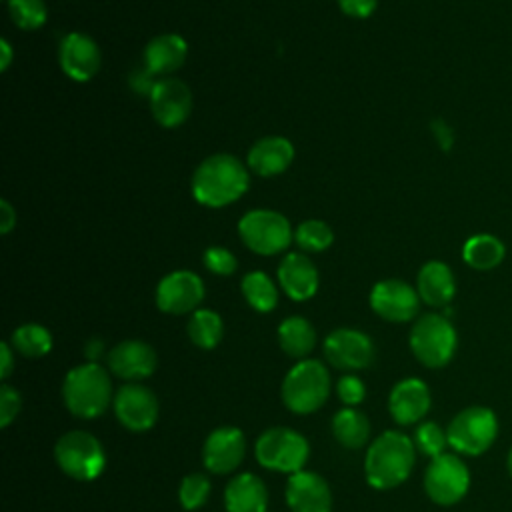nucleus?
<instances>
[{
	"instance_id": "obj_1",
	"label": "nucleus",
	"mask_w": 512,
	"mask_h": 512,
	"mask_svg": "<svg viewBox=\"0 0 512 512\" xmlns=\"http://www.w3.org/2000/svg\"><path fill=\"white\" fill-rule=\"evenodd\" d=\"M250 186L248 168L228 152L204 158L192 174V196L208 208H224L240 200Z\"/></svg>"
},
{
	"instance_id": "obj_2",
	"label": "nucleus",
	"mask_w": 512,
	"mask_h": 512,
	"mask_svg": "<svg viewBox=\"0 0 512 512\" xmlns=\"http://www.w3.org/2000/svg\"><path fill=\"white\" fill-rule=\"evenodd\" d=\"M416 460V446L410 436L398 430L382 432L364 458V474L370 486L390 490L408 480Z\"/></svg>"
},
{
	"instance_id": "obj_3",
	"label": "nucleus",
	"mask_w": 512,
	"mask_h": 512,
	"mask_svg": "<svg viewBox=\"0 0 512 512\" xmlns=\"http://www.w3.org/2000/svg\"><path fill=\"white\" fill-rule=\"evenodd\" d=\"M62 398L76 418H98L112 400V382L106 368L96 362L74 366L62 382Z\"/></svg>"
},
{
	"instance_id": "obj_4",
	"label": "nucleus",
	"mask_w": 512,
	"mask_h": 512,
	"mask_svg": "<svg viewBox=\"0 0 512 512\" xmlns=\"http://www.w3.org/2000/svg\"><path fill=\"white\" fill-rule=\"evenodd\" d=\"M330 394V372L314 358L298 360L282 382V402L294 414H312Z\"/></svg>"
},
{
	"instance_id": "obj_5",
	"label": "nucleus",
	"mask_w": 512,
	"mask_h": 512,
	"mask_svg": "<svg viewBox=\"0 0 512 512\" xmlns=\"http://www.w3.org/2000/svg\"><path fill=\"white\" fill-rule=\"evenodd\" d=\"M238 236L248 250L260 256H274L290 246L294 230L282 212L256 208L240 218Z\"/></svg>"
},
{
	"instance_id": "obj_6",
	"label": "nucleus",
	"mask_w": 512,
	"mask_h": 512,
	"mask_svg": "<svg viewBox=\"0 0 512 512\" xmlns=\"http://www.w3.org/2000/svg\"><path fill=\"white\" fill-rule=\"evenodd\" d=\"M58 468L80 482L94 480L106 466V452L96 436L86 430H70L62 434L54 446Z\"/></svg>"
},
{
	"instance_id": "obj_7",
	"label": "nucleus",
	"mask_w": 512,
	"mask_h": 512,
	"mask_svg": "<svg viewBox=\"0 0 512 512\" xmlns=\"http://www.w3.org/2000/svg\"><path fill=\"white\" fill-rule=\"evenodd\" d=\"M456 342V330L442 314H424L410 330L412 354L426 368L446 366L456 352Z\"/></svg>"
},
{
	"instance_id": "obj_8",
	"label": "nucleus",
	"mask_w": 512,
	"mask_h": 512,
	"mask_svg": "<svg viewBox=\"0 0 512 512\" xmlns=\"http://www.w3.org/2000/svg\"><path fill=\"white\" fill-rule=\"evenodd\" d=\"M254 454L260 466L274 472L294 474L304 470L310 446L300 432L286 426H276L258 436Z\"/></svg>"
},
{
	"instance_id": "obj_9",
	"label": "nucleus",
	"mask_w": 512,
	"mask_h": 512,
	"mask_svg": "<svg viewBox=\"0 0 512 512\" xmlns=\"http://www.w3.org/2000/svg\"><path fill=\"white\" fill-rule=\"evenodd\" d=\"M448 446L458 454L480 456L498 436L496 414L486 406H468L460 410L446 428Z\"/></svg>"
},
{
	"instance_id": "obj_10",
	"label": "nucleus",
	"mask_w": 512,
	"mask_h": 512,
	"mask_svg": "<svg viewBox=\"0 0 512 512\" xmlns=\"http://www.w3.org/2000/svg\"><path fill=\"white\" fill-rule=\"evenodd\" d=\"M470 486V470L460 456L444 452L430 460L424 472V490L440 506L460 502Z\"/></svg>"
},
{
	"instance_id": "obj_11",
	"label": "nucleus",
	"mask_w": 512,
	"mask_h": 512,
	"mask_svg": "<svg viewBox=\"0 0 512 512\" xmlns=\"http://www.w3.org/2000/svg\"><path fill=\"white\" fill-rule=\"evenodd\" d=\"M158 410L156 394L138 382L122 384L114 396V414L130 432L150 430L158 420Z\"/></svg>"
},
{
	"instance_id": "obj_12",
	"label": "nucleus",
	"mask_w": 512,
	"mask_h": 512,
	"mask_svg": "<svg viewBox=\"0 0 512 512\" xmlns=\"http://www.w3.org/2000/svg\"><path fill=\"white\" fill-rule=\"evenodd\" d=\"M374 344L368 334L354 328L332 330L324 340L326 360L344 372H356L368 368L374 360Z\"/></svg>"
},
{
	"instance_id": "obj_13",
	"label": "nucleus",
	"mask_w": 512,
	"mask_h": 512,
	"mask_svg": "<svg viewBox=\"0 0 512 512\" xmlns=\"http://www.w3.org/2000/svg\"><path fill=\"white\" fill-rule=\"evenodd\" d=\"M154 298L166 314H188L198 310L204 298V282L192 270H174L158 282Z\"/></svg>"
},
{
	"instance_id": "obj_14",
	"label": "nucleus",
	"mask_w": 512,
	"mask_h": 512,
	"mask_svg": "<svg viewBox=\"0 0 512 512\" xmlns=\"http://www.w3.org/2000/svg\"><path fill=\"white\" fill-rule=\"evenodd\" d=\"M370 306L388 322H408L418 314L420 296L418 290L408 282L388 278L374 284L370 292Z\"/></svg>"
},
{
	"instance_id": "obj_15",
	"label": "nucleus",
	"mask_w": 512,
	"mask_h": 512,
	"mask_svg": "<svg viewBox=\"0 0 512 512\" xmlns=\"http://www.w3.org/2000/svg\"><path fill=\"white\" fill-rule=\"evenodd\" d=\"M102 54L96 40L84 32H70L58 44V64L62 72L76 80L88 82L100 70Z\"/></svg>"
},
{
	"instance_id": "obj_16",
	"label": "nucleus",
	"mask_w": 512,
	"mask_h": 512,
	"mask_svg": "<svg viewBox=\"0 0 512 512\" xmlns=\"http://www.w3.org/2000/svg\"><path fill=\"white\" fill-rule=\"evenodd\" d=\"M150 110L154 120L164 128L184 124L192 112V92L188 84L170 76L156 80L150 92Z\"/></svg>"
},
{
	"instance_id": "obj_17",
	"label": "nucleus",
	"mask_w": 512,
	"mask_h": 512,
	"mask_svg": "<svg viewBox=\"0 0 512 512\" xmlns=\"http://www.w3.org/2000/svg\"><path fill=\"white\" fill-rule=\"evenodd\" d=\"M246 452V440L240 428L220 426L208 434L202 446V462L214 474H228L238 468Z\"/></svg>"
},
{
	"instance_id": "obj_18",
	"label": "nucleus",
	"mask_w": 512,
	"mask_h": 512,
	"mask_svg": "<svg viewBox=\"0 0 512 512\" xmlns=\"http://www.w3.org/2000/svg\"><path fill=\"white\" fill-rule=\"evenodd\" d=\"M106 362L114 376L126 382H138L156 370L158 356L144 340H122L108 352Z\"/></svg>"
},
{
	"instance_id": "obj_19",
	"label": "nucleus",
	"mask_w": 512,
	"mask_h": 512,
	"mask_svg": "<svg viewBox=\"0 0 512 512\" xmlns=\"http://www.w3.org/2000/svg\"><path fill=\"white\" fill-rule=\"evenodd\" d=\"M286 504L292 512H332V492L320 474L300 470L286 484Z\"/></svg>"
},
{
	"instance_id": "obj_20",
	"label": "nucleus",
	"mask_w": 512,
	"mask_h": 512,
	"mask_svg": "<svg viewBox=\"0 0 512 512\" xmlns=\"http://www.w3.org/2000/svg\"><path fill=\"white\" fill-rule=\"evenodd\" d=\"M430 404V390L420 378H404L396 382L388 398V410L402 426L420 422L428 414Z\"/></svg>"
},
{
	"instance_id": "obj_21",
	"label": "nucleus",
	"mask_w": 512,
	"mask_h": 512,
	"mask_svg": "<svg viewBox=\"0 0 512 512\" xmlns=\"http://www.w3.org/2000/svg\"><path fill=\"white\" fill-rule=\"evenodd\" d=\"M278 282L292 300L304 302L316 294L320 276L304 252H288L278 266Z\"/></svg>"
},
{
	"instance_id": "obj_22",
	"label": "nucleus",
	"mask_w": 512,
	"mask_h": 512,
	"mask_svg": "<svg viewBox=\"0 0 512 512\" xmlns=\"http://www.w3.org/2000/svg\"><path fill=\"white\" fill-rule=\"evenodd\" d=\"M294 160V146L288 138L284 136H264L260 138L250 150H248V168L262 176V178H270V176H278L284 170H288V166Z\"/></svg>"
},
{
	"instance_id": "obj_23",
	"label": "nucleus",
	"mask_w": 512,
	"mask_h": 512,
	"mask_svg": "<svg viewBox=\"0 0 512 512\" xmlns=\"http://www.w3.org/2000/svg\"><path fill=\"white\" fill-rule=\"evenodd\" d=\"M416 290L424 304L432 308L448 306L456 294V280L450 266L442 260L422 264L416 278Z\"/></svg>"
},
{
	"instance_id": "obj_24",
	"label": "nucleus",
	"mask_w": 512,
	"mask_h": 512,
	"mask_svg": "<svg viewBox=\"0 0 512 512\" xmlns=\"http://www.w3.org/2000/svg\"><path fill=\"white\" fill-rule=\"evenodd\" d=\"M226 512H268V488L252 472L234 476L224 488Z\"/></svg>"
},
{
	"instance_id": "obj_25",
	"label": "nucleus",
	"mask_w": 512,
	"mask_h": 512,
	"mask_svg": "<svg viewBox=\"0 0 512 512\" xmlns=\"http://www.w3.org/2000/svg\"><path fill=\"white\" fill-rule=\"evenodd\" d=\"M188 56V44L180 34H158L144 48V64L154 76L176 72Z\"/></svg>"
},
{
	"instance_id": "obj_26",
	"label": "nucleus",
	"mask_w": 512,
	"mask_h": 512,
	"mask_svg": "<svg viewBox=\"0 0 512 512\" xmlns=\"http://www.w3.org/2000/svg\"><path fill=\"white\" fill-rule=\"evenodd\" d=\"M280 348L298 360H304L316 346V330L304 316H288L278 326Z\"/></svg>"
},
{
	"instance_id": "obj_27",
	"label": "nucleus",
	"mask_w": 512,
	"mask_h": 512,
	"mask_svg": "<svg viewBox=\"0 0 512 512\" xmlns=\"http://www.w3.org/2000/svg\"><path fill=\"white\" fill-rule=\"evenodd\" d=\"M332 434L344 448L358 450L370 438V422L364 412L346 406L334 414Z\"/></svg>"
},
{
	"instance_id": "obj_28",
	"label": "nucleus",
	"mask_w": 512,
	"mask_h": 512,
	"mask_svg": "<svg viewBox=\"0 0 512 512\" xmlns=\"http://www.w3.org/2000/svg\"><path fill=\"white\" fill-rule=\"evenodd\" d=\"M506 256V248L500 238L492 234H474L462 246L464 262L474 270H492Z\"/></svg>"
},
{
	"instance_id": "obj_29",
	"label": "nucleus",
	"mask_w": 512,
	"mask_h": 512,
	"mask_svg": "<svg viewBox=\"0 0 512 512\" xmlns=\"http://www.w3.org/2000/svg\"><path fill=\"white\" fill-rule=\"evenodd\" d=\"M188 338L192 344H196L202 350H212L220 344L224 334V324L218 312L210 308H198L192 312L188 326H186Z\"/></svg>"
},
{
	"instance_id": "obj_30",
	"label": "nucleus",
	"mask_w": 512,
	"mask_h": 512,
	"mask_svg": "<svg viewBox=\"0 0 512 512\" xmlns=\"http://www.w3.org/2000/svg\"><path fill=\"white\" fill-rule=\"evenodd\" d=\"M240 290L248 306L254 308L256 312H270L278 304V288L272 282V278L262 270H252L244 274Z\"/></svg>"
},
{
	"instance_id": "obj_31",
	"label": "nucleus",
	"mask_w": 512,
	"mask_h": 512,
	"mask_svg": "<svg viewBox=\"0 0 512 512\" xmlns=\"http://www.w3.org/2000/svg\"><path fill=\"white\" fill-rule=\"evenodd\" d=\"M10 346L26 358H40L52 350V334L42 324H22L12 332Z\"/></svg>"
},
{
	"instance_id": "obj_32",
	"label": "nucleus",
	"mask_w": 512,
	"mask_h": 512,
	"mask_svg": "<svg viewBox=\"0 0 512 512\" xmlns=\"http://www.w3.org/2000/svg\"><path fill=\"white\" fill-rule=\"evenodd\" d=\"M294 240L302 252H324L334 242V232L324 220H304L294 230Z\"/></svg>"
},
{
	"instance_id": "obj_33",
	"label": "nucleus",
	"mask_w": 512,
	"mask_h": 512,
	"mask_svg": "<svg viewBox=\"0 0 512 512\" xmlns=\"http://www.w3.org/2000/svg\"><path fill=\"white\" fill-rule=\"evenodd\" d=\"M8 14L18 28L38 30L48 18V6L44 0H8Z\"/></svg>"
},
{
	"instance_id": "obj_34",
	"label": "nucleus",
	"mask_w": 512,
	"mask_h": 512,
	"mask_svg": "<svg viewBox=\"0 0 512 512\" xmlns=\"http://www.w3.org/2000/svg\"><path fill=\"white\" fill-rule=\"evenodd\" d=\"M210 494V480L200 472H192L182 478L178 488V500L184 510H198L204 506Z\"/></svg>"
},
{
	"instance_id": "obj_35",
	"label": "nucleus",
	"mask_w": 512,
	"mask_h": 512,
	"mask_svg": "<svg viewBox=\"0 0 512 512\" xmlns=\"http://www.w3.org/2000/svg\"><path fill=\"white\" fill-rule=\"evenodd\" d=\"M412 440H414L416 450H420L422 454H426L430 458L444 454V450L448 446V434L436 422L418 424Z\"/></svg>"
},
{
	"instance_id": "obj_36",
	"label": "nucleus",
	"mask_w": 512,
	"mask_h": 512,
	"mask_svg": "<svg viewBox=\"0 0 512 512\" xmlns=\"http://www.w3.org/2000/svg\"><path fill=\"white\" fill-rule=\"evenodd\" d=\"M202 262H204L206 270H210L216 276H230L238 268L236 256L228 248H224V246H210V248H206L204 254H202Z\"/></svg>"
},
{
	"instance_id": "obj_37",
	"label": "nucleus",
	"mask_w": 512,
	"mask_h": 512,
	"mask_svg": "<svg viewBox=\"0 0 512 512\" xmlns=\"http://www.w3.org/2000/svg\"><path fill=\"white\" fill-rule=\"evenodd\" d=\"M336 392H338V398L346 406H350V408L358 406L364 400V396H366V388H364L362 380L358 376H354V374L342 376L338 380V384H336Z\"/></svg>"
},
{
	"instance_id": "obj_38",
	"label": "nucleus",
	"mask_w": 512,
	"mask_h": 512,
	"mask_svg": "<svg viewBox=\"0 0 512 512\" xmlns=\"http://www.w3.org/2000/svg\"><path fill=\"white\" fill-rule=\"evenodd\" d=\"M20 392L10 384L0 386V426L6 428L20 412Z\"/></svg>"
},
{
	"instance_id": "obj_39",
	"label": "nucleus",
	"mask_w": 512,
	"mask_h": 512,
	"mask_svg": "<svg viewBox=\"0 0 512 512\" xmlns=\"http://www.w3.org/2000/svg\"><path fill=\"white\" fill-rule=\"evenodd\" d=\"M338 6L350 18H368L374 14L378 0H338Z\"/></svg>"
},
{
	"instance_id": "obj_40",
	"label": "nucleus",
	"mask_w": 512,
	"mask_h": 512,
	"mask_svg": "<svg viewBox=\"0 0 512 512\" xmlns=\"http://www.w3.org/2000/svg\"><path fill=\"white\" fill-rule=\"evenodd\" d=\"M16 226V210L8 200L0 202V230L2 234H8Z\"/></svg>"
},
{
	"instance_id": "obj_41",
	"label": "nucleus",
	"mask_w": 512,
	"mask_h": 512,
	"mask_svg": "<svg viewBox=\"0 0 512 512\" xmlns=\"http://www.w3.org/2000/svg\"><path fill=\"white\" fill-rule=\"evenodd\" d=\"M14 348L8 344V342H2L0 344V356H2V366H0V376L2 380H6L10 374H12V368H14Z\"/></svg>"
},
{
	"instance_id": "obj_42",
	"label": "nucleus",
	"mask_w": 512,
	"mask_h": 512,
	"mask_svg": "<svg viewBox=\"0 0 512 512\" xmlns=\"http://www.w3.org/2000/svg\"><path fill=\"white\" fill-rule=\"evenodd\" d=\"M84 352H86V358L90 362H96L102 356V352H104V342L100 338H92V340H88Z\"/></svg>"
},
{
	"instance_id": "obj_43",
	"label": "nucleus",
	"mask_w": 512,
	"mask_h": 512,
	"mask_svg": "<svg viewBox=\"0 0 512 512\" xmlns=\"http://www.w3.org/2000/svg\"><path fill=\"white\" fill-rule=\"evenodd\" d=\"M0 50H2V54H0V70H8V66L12 62V46L8 44L6 38L0 40Z\"/></svg>"
},
{
	"instance_id": "obj_44",
	"label": "nucleus",
	"mask_w": 512,
	"mask_h": 512,
	"mask_svg": "<svg viewBox=\"0 0 512 512\" xmlns=\"http://www.w3.org/2000/svg\"><path fill=\"white\" fill-rule=\"evenodd\" d=\"M506 464H508V472H510V476H512V448L508 450V458H506Z\"/></svg>"
}]
</instances>
